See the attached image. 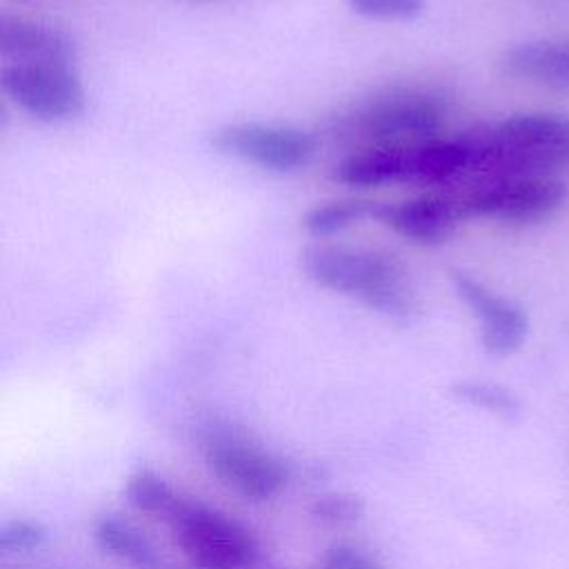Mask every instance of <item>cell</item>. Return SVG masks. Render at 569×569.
<instances>
[{
  "instance_id": "8992f818",
  "label": "cell",
  "mask_w": 569,
  "mask_h": 569,
  "mask_svg": "<svg viewBox=\"0 0 569 569\" xmlns=\"http://www.w3.org/2000/svg\"><path fill=\"white\" fill-rule=\"evenodd\" d=\"M209 471L249 500H269L289 482L287 465L231 427H211L202 440Z\"/></svg>"
},
{
  "instance_id": "2e32d148",
  "label": "cell",
  "mask_w": 569,
  "mask_h": 569,
  "mask_svg": "<svg viewBox=\"0 0 569 569\" xmlns=\"http://www.w3.org/2000/svg\"><path fill=\"white\" fill-rule=\"evenodd\" d=\"M178 496L180 493L151 469H138L127 478L124 485L127 502L140 513H149L158 520H164Z\"/></svg>"
},
{
  "instance_id": "44dd1931",
  "label": "cell",
  "mask_w": 569,
  "mask_h": 569,
  "mask_svg": "<svg viewBox=\"0 0 569 569\" xmlns=\"http://www.w3.org/2000/svg\"><path fill=\"white\" fill-rule=\"evenodd\" d=\"M316 569H385V565L365 549L351 545H333L318 556Z\"/></svg>"
},
{
  "instance_id": "3957f363",
  "label": "cell",
  "mask_w": 569,
  "mask_h": 569,
  "mask_svg": "<svg viewBox=\"0 0 569 569\" xmlns=\"http://www.w3.org/2000/svg\"><path fill=\"white\" fill-rule=\"evenodd\" d=\"M191 569H282L236 518L178 496L162 520Z\"/></svg>"
},
{
  "instance_id": "9a60e30c",
  "label": "cell",
  "mask_w": 569,
  "mask_h": 569,
  "mask_svg": "<svg viewBox=\"0 0 569 569\" xmlns=\"http://www.w3.org/2000/svg\"><path fill=\"white\" fill-rule=\"evenodd\" d=\"M378 202L365 200V198H342V200H329L322 204L311 207L302 216V227L313 236V238H327L333 233H340L349 229L351 224L373 218Z\"/></svg>"
},
{
  "instance_id": "277c9868",
  "label": "cell",
  "mask_w": 569,
  "mask_h": 569,
  "mask_svg": "<svg viewBox=\"0 0 569 569\" xmlns=\"http://www.w3.org/2000/svg\"><path fill=\"white\" fill-rule=\"evenodd\" d=\"M445 124L442 102L418 89H393L376 96L349 113L340 129L365 147L416 144L440 138Z\"/></svg>"
},
{
  "instance_id": "ffe728a7",
  "label": "cell",
  "mask_w": 569,
  "mask_h": 569,
  "mask_svg": "<svg viewBox=\"0 0 569 569\" xmlns=\"http://www.w3.org/2000/svg\"><path fill=\"white\" fill-rule=\"evenodd\" d=\"M351 11L369 20L405 22L422 13L425 0H347Z\"/></svg>"
},
{
  "instance_id": "4fadbf2b",
  "label": "cell",
  "mask_w": 569,
  "mask_h": 569,
  "mask_svg": "<svg viewBox=\"0 0 569 569\" xmlns=\"http://www.w3.org/2000/svg\"><path fill=\"white\" fill-rule=\"evenodd\" d=\"M502 64L516 78L565 89L569 87V40H540L511 47Z\"/></svg>"
},
{
  "instance_id": "ac0fdd59",
  "label": "cell",
  "mask_w": 569,
  "mask_h": 569,
  "mask_svg": "<svg viewBox=\"0 0 569 569\" xmlns=\"http://www.w3.org/2000/svg\"><path fill=\"white\" fill-rule=\"evenodd\" d=\"M47 540V529L29 518H11L0 525V551L22 553L36 551Z\"/></svg>"
},
{
  "instance_id": "6da1fadb",
  "label": "cell",
  "mask_w": 569,
  "mask_h": 569,
  "mask_svg": "<svg viewBox=\"0 0 569 569\" xmlns=\"http://www.w3.org/2000/svg\"><path fill=\"white\" fill-rule=\"evenodd\" d=\"M465 138L471 162L458 184L569 171V118L565 116H511L498 124L467 131Z\"/></svg>"
},
{
  "instance_id": "52a82bcc",
  "label": "cell",
  "mask_w": 569,
  "mask_h": 569,
  "mask_svg": "<svg viewBox=\"0 0 569 569\" xmlns=\"http://www.w3.org/2000/svg\"><path fill=\"white\" fill-rule=\"evenodd\" d=\"M0 84L16 107L42 122L73 120L87 107L73 62H4Z\"/></svg>"
},
{
  "instance_id": "5b68a950",
  "label": "cell",
  "mask_w": 569,
  "mask_h": 569,
  "mask_svg": "<svg viewBox=\"0 0 569 569\" xmlns=\"http://www.w3.org/2000/svg\"><path fill=\"white\" fill-rule=\"evenodd\" d=\"M465 218H493L509 224H536L551 218L567 200L556 176H525L451 187Z\"/></svg>"
},
{
  "instance_id": "9c48e42d",
  "label": "cell",
  "mask_w": 569,
  "mask_h": 569,
  "mask_svg": "<svg viewBox=\"0 0 569 569\" xmlns=\"http://www.w3.org/2000/svg\"><path fill=\"white\" fill-rule=\"evenodd\" d=\"M449 276L456 293L480 325L482 349L491 356H509L518 351L529 329L525 311L460 269H451Z\"/></svg>"
},
{
  "instance_id": "ba28073f",
  "label": "cell",
  "mask_w": 569,
  "mask_h": 569,
  "mask_svg": "<svg viewBox=\"0 0 569 569\" xmlns=\"http://www.w3.org/2000/svg\"><path fill=\"white\" fill-rule=\"evenodd\" d=\"M211 147L229 158L256 164L267 171L289 173L309 164L316 151L311 133L298 127L264 124V122H229L218 127Z\"/></svg>"
},
{
  "instance_id": "7a4b0ae2",
  "label": "cell",
  "mask_w": 569,
  "mask_h": 569,
  "mask_svg": "<svg viewBox=\"0 0 569 569\" xmlns=\"http://www.w3.org/2000/svg\"><path fill=\"white\" fill-rule=\"evenodd\" d=\"M302 271L318 287L349 296L393 320L420 313L418 291L398 256L347 244H311L300 256Z\"/></svg>"
},
{
  "instance_id": "7c38bea8",
  "label": "cell",
  "mask_w": 569,
  "mask_h": 569,
  "mask_svg": "<svg viewBox=\"0 0 569 569\" xmlns=\"http://www.w3.org/2000/svg\"><path fill=\"white\" fill-rule=\"evenodd\" d=\"M407 144H373L362 147L342 158L333 169V180L347 187H382L405 182Z\"/></svg>"
},
{
  "instance_id": "d6986e66",
  "label": "cell",
  "mask_w": 569,
  "mask_h": 569,
  "mask_svg": "<svg viewBox=\"0 0 569 569\" xmlns=\"http://www.w3.org/2000/svg\"><path fill=\"white\" fill-rule=\"evenodd\" d=\"M365 513V502L353 493H327L311 505V516L325 525H351Z\"/></svg>"
},
{
  "instance_id": "30bf717a",
  "label": "cell",
  "mask_w": 569,
  "mask_h": 569,
  "mask_svg": "<svg viewBox=\"0 0 569 569\" xmlns=\"http://www.w3.org/2000/svg\"><path fill=\"white\" fill-rule=\"evenodd\" d=\"M373 220L416 244H442L467 220L453 191H431L405 202L378 204Z\"/></svg>"
},
{
  "instance_id": "5bb4252c",
  "label": "cell",
  "mask_w": 569,
  "mask_h": 569,
  "mask_svg": "<svg viewBox=\"0 0 569 569\" xmlns=\"http://www.w3.org/2000/svg\"><path fill=\"white\" fill-rule=\"evenodd\" d=\"M93 538L102 551L136 567V569H173L171 562L158 551V547L131 522L102 516L93 525Z\"/></svg>"
},
{
  "instance_id": "e0dca14e",
  "label": "cell",
  "mask_w": 569,
  "mask_h": 569,
  "mask_svg": "<svg viewBox=\"0 0 569 569\" xmlns=\"http://www.w3.org/2000/svg\"><path fill=\"white\" fill-rule=\"evenodd\" d=\"M451 396L458 398L460 402H467L471 407L485 409L493 416H500L505 420H511L520 411L518 398L496 385V382H485V380H460L451 385Z\"/></svg>"
},
{
  "instance_id": "8fae6325",
  "label": "cell",
  "mask_w": 569,
  "mask_h": 569,
  "mask_svg": "<svg viewBox=\"0 0 569 569\" xmlns=\"http://www.w3.org/2000/svg\"><path fill=\"white\" fill-rule=\"evenodd\" d=\"M0 53L4 62H73V42L51 24L2 13Z\"/></svg>"
}]
</instances>
